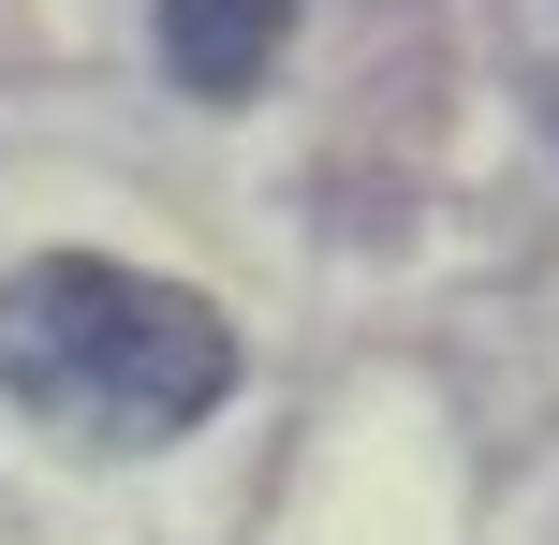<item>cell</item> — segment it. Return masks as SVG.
I'll return each mask as SVG.
<instances>
[{
    "label": "cell",
    "instance_id": "6da1fadb",
    "mask_svg": "<svg viewBox=\"0 0 559 545\" xmlns=\"http://www.w3.org/2000/svg\"><path fill=\"white\" fill-rule=\"evenodd\" d=\"M236 399V324L192 281L118 251H29L0 281V413L88 442V458H163Z\"/></svg>",
    "mask_w": 559,
    "mask_h": 545
},
{
    "label": "cell",
    "instance_id": "7a4b0ae2",
    "mask_svg": "<svg viewBox=\"0 0 559 545\" xmlns=\"http://www.w3.org/2000/svg\"><path fill=\"white\" fill-rule=\"evenodd\" d=\"M280 45H295V0H163V74L192 104H251Z\"/></svg>",
    "mask_w": 559,
    "mask_h": 545
}]
</instances>
